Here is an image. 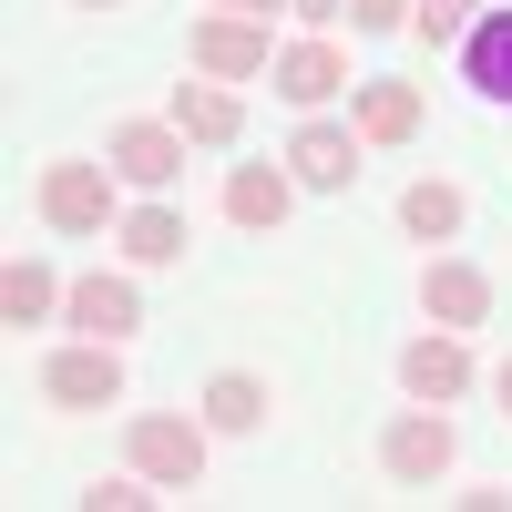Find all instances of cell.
Returning a JSON list of instances; mask_svg holds the SVG:
<instances>
[{
	"label": "cell",
	"mask_w": 512,
	"mask_h": 512,
	"mask_svg": "<svg viewBox=\"0 0 512 512\" xmlns=\"http://www.w3.org/2000/svg\"><path fill=\"white\" fill-rule=\"evenodd\" d=\"M185 62L205 72V82H267V21H246V11H205L195 31H185Z\"/></svg>",
	"instance_id": "obj_5"
},
{
	"label": "cell",
	"mask_w": 512,
	"mask_h": 512,
	"mask_svg": "<svg viewBox=\"0 0 512 512\" xmlns=\"http://www.w3.org/2000/svg\"><path fill=\"white\" fill-rule=\"evenodd\" d=\"M461 82H472L482 103H512V0L461 31Z\"/></svg>",
	"instance_id": "obj_16"
},
{
	"label": "cell",
	"mask_w": 512,
	"mask_h": 512,
	"mask_svg": "<svg viewBox=\"0 0 512 512\" xmlns=\"http://www.w3.org/2000/svg\"><path fill=\"white\" fill-rule=\"evenodd\" d=\"M287 11H297V21H338V11H349V0H287Z\"/></svg>",
	"instance_id": "obj_23"
},
{
	"label": "cell",
	"mask_w": 512,
	"mask_h": 512,
	"mask_svg": "<svg viewBox=\"0 0 512 512\" xmlns=\"http://www.w3.org/2000/svg\"><path fill=\"white\" fill-rule=\"evenodd\" d=\"M287 205H297L287 154H277V164H226V226H246V236H277V226H287Z\"/></svg>",
	"instance_id": "obj_13"
},
{
	"label": "cell",
	"mask_w": 512,
	"mask_h": 512,
	"mask_svg": "<svg viewBox=\"0 0 512 512\" xmlns=\"http://www.w3.org/2000/svg\"><path fill=\"white\" fill-rule=\"evenodd\" d=\"M461 216H472V205H461V185H451V175L400 185V226H410L420 246H451V236H461Z\"/></svg>",
	"instance_id": "obj_19"
},
{
	"label": "cell",
	"mask_w": 512,
	"mask_h": 512,
	"mask_svg": "<svg viewBox=\"0 0 512 512\" xmlns=\"http://www.w3.org/2000/svg\"><path fill=\"white\" fill-rule=\"evenodd\" d=\"M216 11H246V21H267V11H287V0H216Z\"/></svg>",
	"instance_id": "obj_24"
},
{
	"label": "cell",
	"mask_w": 512,
	"mask_h": 512,
	"mask_svg": "<svg viewBox=\"0 0 512 512\" xmlns=\"http://www.w3.org/2000/svg\"><path fill=\"white\" fill-rule=\"evenodd\" d=\"M420 308H431V328H482L492 318V277L472 256H431L420 267Z\"/></svg>",
	"instance_id": "obj_14"
},
{
	"label": "cell",
	"mask_w": 512,
	"mask_h": 512,
	"mask_svg": "<svg viewBox=\"0 0 512 512\" xmlns=\"http://www.w3.org/2000/svg\"><path fill=\"white\" fill-rule=\"evenodd\" d=\"M451 410H431V400H410L400 420H390V431H379V472H390L400 492H431L441 472H451Z\"/></svg>",
	"instance_id": "obj_3"
},
{
	"label": "cell",
	"mask_w": 512,
	"mask_h": 512,
	"mask_svg": "<svg viewBox=\"0 0 512 512\" xmlns=\"http://www.w3.org/2000/svg\"><path fill=\"white\" fill-rule=\"evenodd\" d=\"M287 175H297V195H349V185H359V123L308 113V123L287 134Z\"/></svg>",
	"instance_id": "obj_6"
},
{
	"label": "cell",
	"mask_w": 512,
	"mask_h": 512,
	"mask_svg": "<svg viewBox=\"0 0 512 512\" xmlns=\"http://www.w3.org/2000/svg\"><path fill=\"white\" fill-rule=\"evenodd\" d=\"M113 246H123V267H185V246H195V226L175 216V205H164V195H144V205H123V216H113Z\"/></svg>",
	"instance_id": "obj_11"
},
{
	"label": "cell",
	"mask_w": 512,
	"mask_h": 512,
	"mask_svg": "<svg viewBox=\"0 0 512 512\" xmlns=\"http://www.w3.org/2000/svg\"><path fill=\"white\" fill-rule=\"evenodd\" d=\"M62 318H72L82 338H113V349H123V338L144 328V287L123 277V267H103V277H72V297H62Z\"/></svg>",
	"instance_id": "obj_10"
},
{
	"label": "cell",
	"mask_w": 512,
	"mask_h": 512,
	"mask_svg": "<svg viewBox=\"0 0 512 512\" xmlns=\"http://www.w3.org/2000/svg\"><path fill=\"white\" fill-rule=\"evenodd\" d=\"M103 164H113L134 195H164V185L185 175V134H175V123H113V134H103Z\"/></svg>",
	"instance_id": "obj_8"
},
{
	"label": "cell",
	"mask_w": 512,
	"mask_h": 512,
	"mask_svg": "<svg viewBox=\"0 0 512 512\" xmlns=\"http://www.w3.org/2000/svg\"><path fill=\"white\" fill-rule=\"evenodd\" d=\"M72 502H82V512H144V502H154V482L134 472V461H123V472H113V482H82Z\"/></svg>",
	"instance_id": "obj_21"
},
{
	"label": "cell",
	"mask_w": 512,
	"mask_h": 512,
	"mask_svg": "<svg viewBox=\"0 0 512 512\" xmlns=\"http://www.w3.org/2000/svg\"><path fill=\"white\" fill-rule=\"evenodd\" d=\"M267 93L297 103V113H328L338 93H359V72H349V52H338V41H287V52L267 62Z\"/></svg>",
	"instance_id": "obj_7"
},
{
	"label": "cell",
	"mask_w": 512,
	"mask_h": 512,
	"mask_svg": "<svg viewBox=\"0 0 512 512\" xmlns=\"http://www.w3.org/2000/svg\"><path fill=\"white\" fill-rule=\"evenodd\" d=\"M123 461H134L154 492H195V482H205V420L134 410V420H123Z\"/></svg>",
	"instance_id": "obj_2"
},
{
	"label": "cell",
	"mask_w": 512,
	"mask_h": 512,
	"mask_svg": "<svg viewBox=\"0 0 512 512\" xmlns=\"http://www.w3.org/2000/svg\"><path fill=\"white\" fill-rule=\"evenodd\" d=\"M492 400H502V420H512V359H502V369H492Z\"/></svg>",
	"instance_id": "obj_25"
},
{
	"label": "cell",
	"mask_w": 512,
	"mask_h": 512,
	"mask_svg": "<svg viewBox=\"0 0 512 512\" xmlns=\"http://www.w3.org/2000/svg\"><path fill=\"white\" fill-rule=\"evenodd\" d=\"M31 205H41V226L52 236H103L113 216H123V175L103 154H52L41 164V185H31Z\"/></svg>",
	"instance_id": "obj_1"
},
{
	"label": "cell",
	"mask_w": 512,
	"mask_h": 512,
	"mask_svg": "<svg viewBox=\"0 0 512 512\" xmlns=\"http://www.w3.org/2000/svg\"><path fill=\"white\" fill-rule=\"evenodd\" d=\"M41 400H52V410H113L123 400V349H113V338L52 349V359H41Z\"/></svg>",
	"instance_id": "obj_4"
},
{
	"label": "cell",
	"mask_w": 512,
	"mask_h": 512,
	"mask_svg": "<svg viewBox=\"0 0 512 512\" xmlns=\"http://www.w3.org/2000/svg\"><path fill=\"white\" fill-rule=\"evenodd\" d=\"M349 123H359V144H410L420 134V82H359Z\"/></svg>",
	"instance_id": "obj_18"
},
{
	"label": "cell",
	"mask_w": 512,
	"mask_h": 512,
	"mask_svg": "<svg viewBox=\"0 0 512 512\" xmlns=\"http://www.w3.org/2000/svg\"><path fill=\"white\" fill-rule=\"evenodd\" d=\"M400 390L431 400V410H451L461 390H472V349H461V328H420L410 338V349H400Z\"/></svg>",
	"instance_id": "obj_9"
},
{
	"label": "cell",
	"mask_w": 512,
	"mask_h": 512,
	"mask_svg": "<svg viewBox=\"0 0 512 512\" xmlns=\"http://www.w3.org/2000/svg\"><path fill=\"white\" fill-rule=\"evenodd\" d=\"M267 410H277V390H267L256 369H216V379L195 390V420H205V431H226V441L267 431Z\"/></svg>",
	"instance_id": "obj_15"
},
{
	"label": "cell",
	"mask_w": 512,
	"mask_h": 512,
	"mask_svg": "<svg viewBox=\"0 0 512 512\" xmlns=\"http://www.w3.org/2000/svg\"><path fill=\"white\" fill-rule=\"evenodd\" d=\"M62 297H72V287L41 267V256H11V267H0V328H52Z\"/></svg>",
	"instance_id": "obj_17"
},
{
	"label": "cell",
	"mask_w": 512,
	"mask_h": 512,
	"mask_svg": "<svg viewBox=\"0 0 512 512\" xmlns=\"http://www.w3.org/2000/svg\"><path fill=\"white\" fill-rule=\"evenodd\" d=\"M164 123H175L185 144H205V154H236V144H246V103L226 93V82H205V72L175 82V113H164Z\"/></svg>",
	"instance_id": "obj_12"
},
{
	"label": "cell",
	"mask_w": 512,
	"mask_h": 512,
	"mask_svg": "<svg viewBox=\"0 0 512 512\" xmlns=\"http://www.w3.org/2000/svg\"><path fill=\"white\" fill-rule=\"evenodd\" d=\"M72 11H113V0H72Z\"/></svg>",
	"instance_id": "obj_26"
},
{
	"label": "cell",
	"mask_w": 512,
	"mask_h": 512,
	"mask_svg": "<svg viewBox=\"0 0 512 512\" xmlns=\"http://www.w3.org/2000/svg\"><path fill=\"white\" fill-rule=\"evenodd\" d=\"M349 31H410V0H349Z\"/></svg>",
	"instance_id": "obj_22"
},
{
	"label": "cell",
	"mask_w": 512,
	"mask_h": 512,
	"mask_svg": "<svg viewBox=\"0 0 512 512\" xmlns=\"http://www.w3.org/2000/svg\"><path fill=\"white\" fill-rule=\"evenodd\" d=\"M472 21H482V0H410V31L431 41V52H451V41L472 31Z\"/></svg>",
	"instance_id": "obj_20"
}]
</instances>
